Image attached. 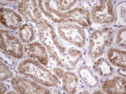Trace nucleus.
Listing matches in <instances>:
<instances>
[{"label": "nucleus", "mask_w": 126, "mask_h": 94, "mask_svg": "<svg viewBox=\"0 0 126 94\" xmlns=\"http://www.w3.org/2000/svg\"><path fill=\"white\" fill-rule=\"evenodd\" d=\"M58 34L65 41L78 47H83L86 43V33L83 29L77 24L62 23L59 24Z\"/></svg>", "instance_id": "nucleus-4"}, {"label": "nucleus", "mask_w": 126, "mask_h": 94, "mask_svg": "<svg viewBox=\"0 0 126 94\" xmlns=\"http://www.w3.org/2000/svg\"><path fill=\"white\" fill-rule=\"evenodd\" d=\"M93 70L95 71V72H97L102 77H109V76L113 75V67L104 58H100L94 63Z\"/></svg>", "instance_id": "nucleus-17"}, {"label": "nucleus", "mask_w": 126, "mask_h": 94, "mask_svg": "<svg viewBox=\"0 0 126 94\" xmlns=\"http://www.w3.org/2000/svg\"><path fill=\"white\" fill-rule=\"evenodd\" d=\"M0 69H1V81H2L12 77L13 72H12L11 69L9 68V65H8L2 58H1V67H0Z\"/></svg>", "instance_id": "nucleus-20"}, {"label": "nucleus", "mask_w": 126, "mask_h": 94, "mask_svg": "<svg viewBox=\"0 0 126 94\" xmlns=\"http://www.w3.org/2000/svg\"><path fill=\"white\" fill-rule=\"evenodd\" d=\"M50 3L58 12L63 13L73 7L77 3V1H50Z\"/></svg>", "instance_id": "nucleus-19"}, {"label": "nucleus", "mask_w": 126, "mask_h": 94, "mask_svg": "<svg viewBox=\"0 0 126 94\" xmlns=\"http://www.w3.org/2000/svg\"><path fill=\"white\" fill-rule=\"evenodd\" d=\"M126 30L125 28H122L119 30L116 37V44L120 47H125V40H126Z\"/></svg>", "instance_id": "nucleus-21"}, {"label": "nucleus", "mask_w": 126, "mask_h": 94, "mask_svg": "<svg viewBox=\"0 0 126 94\" xmlns=\"http://www.w3.org/2000/svg\"><path fill=\"white\" fill-rule=\"evenodd\" d=\"M18 11L26 21L37 24L44 19L39 10V5L35 1H21L18 4Z\"/></svg>", "instance_id": "nucleus-8"}, {"label": "nucleus", "mask_w": 126, "mask_h": 94, "mask_svg": "<svg viewBox=\"0 0 126 94\" xmlns=\"http://www.w3.org/2000/svg\"><path fill=\"white\" fill-rule=\"evenodd\" d=\"M65 21L77 22L82 27H88L91 25L90 14L87 10L82 8H75L64 13Z\"/></svg>", "instance_id": "nucleus-9"}, {"label": "nucleus", "mask_w": 126, "mask_h": 94, "mask_svg": "<svg viewBox=\"0 0 126 94\" xmlns=\"http://www.w3.org/2000/svg\"><path fill=\"white\" fill-rule=\"evenodd\" d=\"M20 40L24 43H30L34 40V30L32 25L28 24H22L18 30Z\"/></svg>", "instance_id": "nucleus-18"}, {"label": "nucleus", "mask_w": 126, "mask_h": 94, "mask_svg": "<svg viewBox=\"0 0 126 94\" xmlns=\"http://www.w3.org/2000/svg\"><path fill=\"white\" fill-rule=\"evenodd\" d=\"M6 92V87H5V85L3 83V81L1 82V93H4Z\"/></svg>", "instance_id": "nucleus-24"}, {"label": "nucleus", "mask_w": 126, "mask_h": 94, "mask_svg": "<svg viewBox=\"0 0 126 94\" xmlns=\"http://www.w3.org/2000/svg\"><path fill=\"white\" fill-rule=\"evenodd\" d=\"M78 74L83 82L89 87H94L97 84V78L92 71L86 66H82L78 70Z\"/></svg>", "instance_id": "nucleus-16"}, {"label": "nucleus", "mask_w": 126, "mask_h": 94, "mask_svg": "<svg viewBox=\"0 0 126 94\" xmlns=\"http://www.w3.org/2000/svg\"><path fill=\"white\" fill-rule=\"evenodd\" d=\"M0 46L1 50L7 56L18 59L23 57V45L15 34L9 31L1 30Z\"/></svg>", "instance_id": "nucleus-5"}, {"label": "nucleus", "mask_w": 126, "mask_h": 94, "mask_svg": "<svg viewBox=\"0 0 126 94\" xmlns=\"http://www.w3.org/2000/svg\"><path fill=\"white\" fill-rule=\"evenodd\" d=\"M62 78L63 90L67 93H75L78 86V77L76 74L70 71L64 73Z\"/></svg>", "instance_id": "nucleus-14"}, {"label": "nucleus", "mask_w": 126, "mask_h": 94, "mask_svg": "<svg viewBox=\"0 0 126 94\" xmlns=\"http://www.w3.org/2000/svg\"><path fill=\"white\" fill-rule=\"evenodd\" d=\"M120 15L122 19H124V21L125 20V3H123V5L120 8Z\"/></svg>", "instance_id": "nucleus-22"}, {"label": "nucleus", "mask_w": 126, "mask_h": 94, "mask_svg": "<svg viewBox=\"0 0 126 94\" xmlns=\"http://www.w3.org/2000/svg\"><path fill=\"white\" fill-rule=\"evenodd\" d=\"M38 5L42 13L45 14V15H46L49 19L53 20L54 22L59 24L66 22L64 19V13L58 12L50 4V1H39Z\"/></svg>", "instance_id": "nucleus-13"}, {"label": "nucleus", "mask_w": 126, "mask_h": 94, "mask_svg": "<svg viewBox=\"0 0 126 94\" xmlns=\"http://www.w3.org/2000/svg\"><path fill=\"white\" fill-rule=\"evenodd\" d=\"M108 59L115 66L125 69L126 52L125 50H119L115 48H110L108 50Z\"/></svg>", "instance_id": "nucleus-15"}, {"label": "nucleus", "mask_w": 126, "mask_h": 94, "mask_svg": "<svg viewBox=\"0 0 126 94\" xmlns=\"http://www.w3.org/2000/svg\"><path fill=\"white\" fill-rule=\"evenodd\" d=\"M113 30L110 28H103L93 31L90 35L88 46V56L96 59L103 54L106 47L113 42Z\"/></svg>", "instance_id": "nucleus-3"}, {"label": "nucleus", "mask_w": 126, "mask_h": 94, "mask_svg": "<svg viewBox=\"0 0 126 94\" xmlns=\"http://www.w3.org/2000/svg\"><path fill=\"white\" fill-rule=\"evenodd\" d=\"M102 88L106 93H125V79L121 77H115L110 80H106L103 82Z\"/></svg>", "instance_id": "nucleus-12"}, {"label": "nucleus", "mask_w": 126, "mask_h": 94, "mask_svg": "<svg viewBox=\"0 0 126 94\" xmlns=\"http://www.w3.org/2000/svg\"><path fill=\"white\" fill-rule=\"evenodd\" d=\"M17 71L20 74L29 77L36 82L46 87H56L59 82L56 76L52 74L39 62L30 59L22 61L18 66Z\"/></svg>", "instance_id": "nucleus-2"}, {"label": "nucleus", "mask_w": 126, "mask_h": 94, "mask_svg": "<svg viewBox=\"0 0 126 94\" xmlns=\"http://www.w3.org/2000/svg\"><path fill=\"white\" fill-rule=\"evenodd\" d=\"M11 86L16 92L27 94H44L50 93V90L42 87L36 82L30 81L21 77H15L12 79Z\"/></svg>", "instance_id": "nucleus-7"}, {"label": "nucleus", "mask_w": 126, "mask_h": 94, "mask_svg": "<svg viewBox=\"0 0 126 94\" xmlns=\"http://www.w3.org/2000/svg\"><path fill=\"white\" fill-rule=\"evenodd\" d=\"M36 25L40 41L47 48L50 56L59 63L68 49H66L58 40L54 27L47 20L43 19Z\"/></svg>", "instance_id": "nucleus-1"}, {"label": "nucleus", "mask_w": 126, "mask_h": 94, "mask_svg": "<svg viewBox=\"0 0 126 94\" xmlns=\"http://www.w3.org/2000/svg\"><path fill=\"white\" fill-rule=\"evenodd\" d=\"M54 71H55V73L60 77H62L65 73V71L61 68H54Z\"/></svg>", "instance_id": "nucleus-23"}, {"label": "nucleus", "mask_w": 126, "mask_h": 94, "mask_svg": "<svg viewBox=\"0 0 126 94\" xmlns=\"http://www.w3.org/2000/svg\"><path fill=\"white\" fill-rule=\"evenodd\" d=\"M91 17L97 24L113 23L115 20L113 3L106 0L98 2V4L93 6L91 10Z\"/></svg>", "instance_id": "nucleus-6"}, {"label": "nucleus", "mask_w": 126, "mask_h": 94, "mask_svg": "<svg viewBox=\"0 0 126 94\" xmlns=\"http://www.w3.org/2000/svg\"><path fill=\"white\" fill-rule=\"evenodd\" d=\"M1 24L9 30H19L22 24V18L15 10L8 8H1Z\"/></svg>", "instance_id": "nucleus-10"}, {"label": "nucleus", "mask_w": 126, "mask_h": 94, "mask_svg": "<svg viewBox=\"0 0 126 94\" xmlns=\"http://www.w3.org/2000/svg\"><path fill=\"white\" fill-rule=\"evenodd\" d=\"M24 51L27 56L36 59L43 65H48V54L43 45L38 42L30 43L24 46Z\"/></svg>", "instance_id": "nucleus-11"}]
</instances>
